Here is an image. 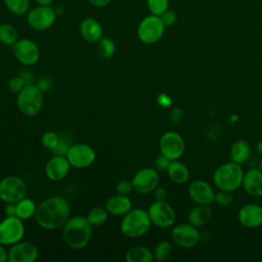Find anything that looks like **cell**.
<instances>
[{"label": "cell", "instance_id": "6da1fadb", "mask_svg": "<svg viewBox=\"0 0 262 262\" xmlns=\"http://www.w3.org/2000/svg\"><path fill=\"white\" fill-rule=\"evenodd\" d=\"M70 211L71 208L68 201L60 195H54L44 200L37 206L34 217L40 227L54 230L63 227L70 219Z\"/></svg>", "mask_w": 262, "mask_h": 262}, {"label": "cell", "instance_id": "7a4b0ae2", "mask_svg": "<svg viewBox=\"0 0 262 262\" xmlns=\"http://www.w3.org/2000/svg\"><path fill=\"white\" fill-rule=\"evenodd\" d=\"M92 235V225L84 216L70 217L62 227V237L68 247L75 250L85 248Z\"/></svg>", "mask_w": 262, "mask_h": 262}, {"label": "cell", "instance_id": "3957f363", "mask_svg": "<svg viewBox=\"0 0 262 262\" xmlns=\"http://www.w3.org/2000/svg\"><path fill=\"white\" fill-rule=\"evenodd\" d=\"M151 224L148 212L137 208L131 209L126 215H124L120 229L125 236L136 238L145 234L149 230Z\"/></svg>", "mask_w": 262, "mask_h": 262}, {"label": "cell", "instance_id": "277c9868", "mask_svg": "<svg viewBox=\"0 0 262 262\" xmlns=\"http://www.w3.org/2000/svg\"><path fill=\"white\" fill-rule=\"evenodd\" d=\"M244 174L245 172L239 164L229 162L215 170L213 181L219 189L234 191L242 186Z\"/></svg>", "mask_w": 262, "mask_h": 262}, {"label": "cell", "instance_id": "5b68a950", "mask_svg": "<svg viewBox=\"0 0 262 262\" xmlns=\"http://www.w3.org/2000/svg\"><path fill=\"white\" fill-rule=\"evenodd\" d=\"M44 103L43 91L33 84H27L16 96V105L19 112L28 117H34L40 113Z\"/></svg>", "mask_w": 262, "mask_h": 262}, {"label": "cell", "instance_id": "8992f818", "mask_svg": "<svg viewBox=\"0 0 262 262\" xmlns=\"http://www.w3.org/2000/svg\"><path fill=\"white\" fill-rule=\"evenodd\" d=\"M165 28L160 16L149 14L138 24L137 37L144 44H155L162 39Z\"/></svg>", "mask_w": 262, "mask_h": 262}, {"label": "cell", "instance_id": "52a82bcc", "mask_svg": "<svg viewBox=\"0 0 262 262\" xmlns=\"http://www.w3.org/2000/svg\"><path fill=\"white\" fill-rule=\"evenodd\" d=\"M27 184L18 176L9 175L0 181V200L6 204H16L27 194Z\"/></svg>", "mask_w": 262, "mask_h": 262}, {"label": "cell", "instance_id": "ba28073f", "mask_svg": "<svg viewBox=\"0 0 262 262\" xmlns=\"http://www.w3.org/2000/svg\"><path fill=\"white\" fill-rule=\"evenodd\" d=\"M56 20V12L52 6L36 5L27 13V23L35 31H46Z\"/></svg>", "mask_w": 262, "mask_h": 262}, {"label": "cell", "instance_id": "9c48e42d", "mask_svg": "<svg viewBox=\"0 0 262 262\" xmlns=\"http://www.w3.org/2000/svg\"><path fill=\"white\" fill-rule=\"evenodd\" d=\"M25 235L23 220L17 216L6 217L0 222V244L12 246L21 241Z\"/></svg>", "mask_w": 262, "mask_h": 262}, {"label": "cell", "instance_id": "30bf717a", "mask_svg": "<svg viewBox=\"0 0 262 262\" xmlns=\"http://www.w3.org/2000/svg\"><path fill=\"white\" fill-rule=\"evenodd\" d=\"M162 155L175 161L180 159L185 151V142L183 137L174 131H168L162 135L159 142Z\"/></svg>", "mask_w": 262, "mask_h": 262}, {"label": "cell", "instance_id": "8fae6325", "mask_svg": "<svg viewBox=\"0 0 262 262\" xmlns=\"http://www.w3.org/2000/svg\"><path fill=\"white\" fill-rule=\"evenodd\" d=\"M147 212L151 223L161 228L171 227L176 220L174 209L166 201H155Z\"/></svg>", "mask_w": 262, "mask_h": 262}, {"label": "cell", "instance_id": "7c38bea8", "mask_svg": "<svg viewBox=\"0 0 262 262\" xmlns=\"http://www.w3.org/2000/svg\"><path fill=\"white\" fill-rule=\"evenodd\" d=\"M66 157L72 167L84 169L94 163L96 154L94 148L90 145L85 143H76L70 146Z\"/></svg>", "mask_w": 262, "mask_h": 262}, {"label": "cell", "instance_id": "4fadbf2b", "mask_svg": "<svg viewBox=\"0 0 262 262\" xmlns=\"http://www.w3.org/2000/svg\"><path fill=\"white\" fill-rule=\"evenodd\" d=\"M13 54L20 63L33 66L40 58V49L35 41L29 38H21L13 45Z\"/></svg>", "mask_w": 262, "mask_h": 262}, {"label": "cell", "instance_id": "5bb4252c", "mask_svg": "<svg viewBox=\"0 0 262 262\" xmlns=\"http://www.w3.org/2000/svg\"><path fill=\"white\" fill-rule=\"evenodd\" d=\"M171 236L177 246L184 249L195 247L201 238L198 227L190 223H181L174 226L171 231Z\"/></svg>", "mask_w": 262, "mask_h": 262}, {"label": "cell", "instance_id": "9a60e30c", "mask_svg": "<svg viewBox=\"0 0 262 262\" xmlns=\"http://www.w3.org/2000/svg\"><path fill=\"white\" fill-rule=\"evenodd\" d=\"M131 181L135 191L139 193H148L159 186L160 175L154 168H142L134 174Z\"/></svg>", "mask_w": 262, "mask_h": 262}, {"label": "cell", "instance_id": "2e32d148", "mask_svg": "<svg viewBox=\"0 0 262 262\" xmlns=\"http://www.w3.org/2000/svg\"><path fill=\"white\" fill-rule=\"evenodd\" d=\"M39 256L38 248L30 242H17L8 251L9 262H34Z\"/></svg>", "mask_w": 262, "mask_h": 262}, {"label": "cell", "instance_id": "e0dca14e", "mask_svg": "<svg viewBox=\"0 0 262 262\" xmlns=\"http://www.w3.org/2000/svg\"><path fill=\"white\" fill-rule=\"evenodd\" d=\"M188 194L193 203L196 205L210 206L214 202L215 192L212 186L202 179L193 180L188 186Z\"/></svg>", "mask_w": 262, "mask_h": 262}, {"label": "cell", "instance_id": "ac0fdd59", "mask_svg": "<svg viewBox=\"0 0 262 262\" xmlns=\"http://www.w3.org/2000/svg\"><path fill=\"white\" fill-rule=\"evenodd\" d=\"M71 164L66 156L55 155L45 165V174L51 181L62 180L70 172Z\"/></svg>", "mask_w": 262, "mask_h": 262}, {"label": "cell", "instance_id": "d6986e66", "mask_svg": "<svg viewBox=\"0 0 262 262\" xmlns=\"http://www.w3.org/2000/svg\"><path fill=\"white\" fill-rule=\"evenodd\" d=\"M237 219L242 225L248 228H256L262 225V207L257 204H248L243 206L238 213Z\"/></svg>", "mask_w": 262, "mask_h": 262}, {"label": "cell", "instance_id": "ffe728a7", "mask_svg": "<svg viewBox=\"0 0 262 262\" xmlns=\"http://www.w3.org/2000/svg\"><path fill=\"white\" fill-rule=\"evenodd\" d=\"M242 186L249 195L262 196V172L258 168L249 169L244 174Z\"/></svg>", "mask_w": 262, "mask_h": 262}, {"label": "cell", "instance_id": "44dd1931", "mask_svg": "<svg viewBox=\"0 0 262 262\" xmlns=\"http://www.w3.org/2000/svg\"><path fill=\"white\" fill-rule=\"evenodd\" d=\"M80 34L85 41L97 43L103 37V29L97 19L86 17L80 24Z\"/></svg>", "mask_w": 262, "mask_h": 262}, {"label": "cell", "instance_id": "7402d4cb", "mask_svg": "<svg viewBox=\"0 0 262 262\" xmlns=\"http://www.w3.org/2000/svg\"><path fill=\"white\" fill-rule=\"evenodd\" d=\"M105 209L108 214L114 216H124L132 209L131 200L127 194H115L105 202Z\"/></svg>", "mask_w": 262, "mask_h": 262}, {"label": "cell", "instance_id": "603a6c76", "mask_svg": "<svg viewBox=\"0 0 262 262\" xmlns=\"http://www.w3.org/2000/svg\"><path fill=\"white\" fill-rule=\"evenodd\" d=\"M212 218V211L208 205H196L188 213V223L195 227L206 225Z\"/></svg>", "mask_w": 262, "mask_h": 262}, {"label": "cell", "instance_id": "cb8c5ba5", "mask_svg": "<svg viewBox=\"0 0 262 262\" xmlns=\"http://www.w3.org/2000/svg\"><path fill=\"white\" fill-rule=\"evenodd\" d=\"M167 173L170 180L176 184H183L189 179L188 167L182 162H179L178 160L171 162Z\"/></svg>", "mask_w": 262, "mask_h": 262}, {"label": "cell", "instance_id": "d4e9b609", "mask_svg": "<svg viewBox=\"0 0 262 262\" xmlns=\"http://www.w3.org/2000/svg\"><path fill=\"white\" fill-rule=\"evenodd\" d=\"M229 155L231 162L242 165L249 160L251 156V146L246 140H237L231 145Z\"/></svg>", "mask_w": 262, "mask_h": 262}, {"label": "cell", "instance_id": "484cf974", "mask_svg": "<svg viewBox=\"0 0 262 262\" xmlns=\"http://www.w3.org/2000/svg\"><path fill=\"white\" fill-rule=\"evenodd\" d=\"M125 260L127 262H151L154 260V255L146 247L138 246L127 251Z\"/></svg>", "mask_w": 262, "mask_h": 262}, {"label": "cell", "instance_id": "4316f807", "mask_svg": "<svg viewBox=\"0 0 262 262\" xmlns=\"http://www.w3.org/2000/svg\"><path fill=\"white\" fill-rule=\"evenodd\" d=\"M16 216L21 220H27L35 216L37 206L34 201L28 198H24L16 204Z\"/></svg>", "mask_w": 262, "mask_h": 262}, {"label": "cell", "instance_id": "83f0119b", "mask_svg": "<svg viewBox=\"0 0 262 262\" xmlns=\"http://www.w3.org/2000/svg\"><path fill=\"white\" fill-rule=\"evenodd\" d=\"M18 40V33L14 26L8 23L0 25V42L6 46H13Z\"/></svg>", "mask_w": 262, "mask_h": 262}, {"label": "cell", "instance_id": "f1b7e54d", "mask_svg": "<svg viewBox=\"0 0 262 262\" xmlns=\"http://www.w3.org/2000/svg\"><path fill=\"white\" fill-rule=\"evenodd\" d=\"M96 44L97 53L101 58L108 59L113 57V55L116 52V44L112 38L102 37Z\"/></svg>", "mask_w": 262, "mask_h": 262}, {"label": "cell", "instance_id": "f546056e", "mask_svg": "<svg viewBox=\"0 0 262 262\" xmlns=\"http://www.w3.org/2000/svg\"><path fill=\"white\" fill-rule=\"evenodd\" d=\"M6 9L17 16L25 15L30 10V0H3Z\"/></svg>", "mask_w": 262, "mask_h": 262}, {"label": "cell", "instance_id": "4dcf8cb0", "mask_svg": "<svg viewBox=\"0 0 262 262\" xmlns=\"http://www.w3.org/2000/svg\"><path fill=\"white\" fill-rule=\"evenodd\" d=\"M107 215L108 212L105 208L94 207L87 213L86 218L92 226H100L107 220Z\"/></svg>", "mask_w": 262, "mask_h": 262}, {"label": "cell", "instance_id": "1f68e13d", "mask_svg": "<svg viewBox=\"0 0 262 262\" xmlns=\"http://www.w3.org/2000/svg\"><path fill=\"white\" fill-rule=\"evenodd\" d=\"M173 248L169 242L162 241L158 243L154 249L152 255H154V260L158 262H163L168 260L172 256Z\"/></svg>", "mask_w": 262, "mask_h": 262}, {"label": "cell", "instance_id": "d6a6232c", "mask_svg": "<svg viewBox=\"0 0 262 262\" xmlns=\"http://www.w3.org/2000/svg\"><path fill=\"white\" fill-rule=\"evenodd\" d=\"M147 8L150 14L160 16L169 7V0H147Z\"/></svg>", "mask_w": 262, "mask_h": 262}, {"label": "cell", "instance_id": "836d02e7", "mask_svg": "<svg viewBox=\"0 0 262 262\" xmlns=\"http://www.w3.org/2000/svg\"><path fill=\"white\" fill-rule=\"evenodd\" d=\"M232 202H233L232 191L220 189L218 192L215 193L214 203H216L220 207H227V206L231 205Z\"/></svg>", "mask_w": 262, "mask_h": 262}, {"label": "cell", "instance_id": "e575fe53", "mask_svg": "<svg viewBox=\"0 0 262 262\" xmlns=\"http://www.w3.org/2000/svg\"><path fill=\"white\" fill-rule=\"evenodd\" d=\"M59 140H60L59 136L53 131H47L41 137L42 145L49 150H52L57 145Z\"/></svg>", "mask_w": 262, "mask_h": 262}, {"label": "cell", "instance_id": "d590c367", "mask_svg": "<svg viewBox=\"0 0 262 262\" xmlns=\"http://www.w3.org/2000/svg\"><path fill=\"white\" fill-rule=\"evenodd\" d=\"M26 81L23 77H13L9 79L8 81V90L13 93H18L25 86H26Z\"/></svg>", "mask_w": 262, "mask_h": 262}, {"label": "cell", "instance_id": "8d00e7d4", "mask_svg": "<svg viewBox=\"0 0 262 262\" xmlns=\"http://www.w3.org/2000/svg\"><path fill=\"white\" fill-rule=\"evenodd\" d=\"M160 18H161V20H162V23L164 24L165 27H171L176 23L177 14H176L175 11L167 9L165 12H163L160 15Z\"/></svg>", "mask_w": 262, "mask_h": 262}, {"label": "cell", "instance_id": "74e56055", "mask_svg": "<svg viewBox=\"0 0 262 262\" xmlns=\"http://www.w3.org/2000/svg\"><path fill=\"white\" fill-rule=\"evenodd\" d=\"M116 190L118 191V193H121V194H128V193H130L133 190L132 181L121 180L120 182L117 183Z\"/></svg>", "mask_w": 262, "mask_h": 262}, {"label": "cell", "instance_id": "f35d334b", "mask_svg": "<svg viewBox=\"0 0 262 262\" xmlns=\"http://www.w3.org/2000/svg\"><path fill=\"white\" fill-rule=\"evenodd\" d=\"M171 160L168 159L167 157H165L164 155H160L157 159H156V162H155V166L157 168V170H160V171H167L170 164H171Z\"/></svg>", "mask_w": 262, "mask_h": 262}, {"label": "cell", "instance_id": "ab89813d", "mask_svg": "<svg viewBox=\"0 0 262 262\" xmlns=\"http://www.w3.org/2000/svg\"><path fill=\"white\" fill-rule=\"evenodd\" d=\"M71 145L67 144L64 141L62 140H59V142L57 143V145L51 150L52 152H54L55 155H60V156H66L69 148H70Z\"/></svg>", "mask_w": 262, "mask_h": 262}, {"label": "cell", "instance_id": "60d3db41", "mask_svg": "<svg viewBox=\"0 0 262 262\" xmlns=\"http://www.w3.org/2000/svg\"><path fill=\"white\" fill-rule=\"evenodd\" d=\"M167 189L162 186H157L154 190V195L156 201H166L167 199Z\"/></svg>", "mask_w": 262, "mask_h": 262}, {"label": "cell", "instance_id": "b9f144b4", "mask_svg": "<svg viewBox=\"0 0 262 262\" xmlns=\"http://www.w3.org/2000/svg\"><path fill=\"white\" fill-rule=\"evenodd\" d=\"M158 103H159L161 106H163V107H168V106L171 105L172 99H171V97L168 96L167 94L162 93V94H160L159 97H158Z\"/></svg>", "mask_w": 262, "mask_h": 262}, {"label": "cell", "instance_id": "7bdbcfd3", "mask_svg": "<svg viewBox=\"0 0 262 262\" xmlns=\"http://www.w3.org/2000/svg\"><path fill=\"white\" fill-rule=\"evenodd\" d=\"M51 81L49 80V79H47V78H41V79H39V81H38V84H37V86L44 92V91H48L49 89H50V87H51Z\"/></svg>", "mask_w": 262, "mask_h": 262}, {"label": "cell", "instance_id": "ee69618b", "mask_svg": "<svg viewBox=\"0 0 262 262\" xmlns=\"http://www.w3.org/2000/svg\"><path fill=\"white\" fill-rule=\"evenodd\" d=\"M181 117H182V110L180 108H174L172 112H171V115H170V120L173 124H177L180 120H181Z\"/></svg>", "mask_w": 262, "mask_h": 262}, {"label": "cell", "instance_id": "f6af8a7d", "mask_svg": "<svg viewBox=\"0 0 262 262\" xmlns=\"http://www.w3.org/2000/svg\"><path fill=\"white\" fill-rule=\"evenodd\" d=\"M91 6L96 8H103L107 6L112 0H86Z\"/></svg>", "mask_w": 262, "mask_h": 262}, {"label": "cell", "instance_id": "bcb514c9", "mask_svg": "<svg viewBox=\"0 0 262 262\" xmlns=\"http://www.w3.org/2000/svg\"><path fill=\"white\" fill-rule=\"evenodd\" d=\"M4 213L6 217H11V216H16V205L15 204H7L4 207Z\"/></svg>", "mask_w": 262, "mask_h": 262}, {"label": "cell", "instance_id": "7dc6e473", "mask_svg": "<svg viewBox=\"0 0 262 262\" xmlns=\"http://www.w3.org/2000/svg\"><path fill=\"white\" fill-rule=\"evenodd\" d=\"M8 261V252L5 249L4 245L0 244V262H7Z\"/></svg>", "mask_w": 262, "mask_h": 262}, {"label": "cell", "instance_id": "c3c4849f", "mask_svg": "<svg viewBox=\"0 0 262 262\" xmlns=\"http://www.w3.org/2000/svg\"><path fill=\"white\" fill-rule=\"evenodd\" d=\"M37 5L41 6H52L53 0H34Z\"/></svg>", "mask_w": 262, "mask_h": 262}, {"label": "cell", "instance_id": "681fc988", "mask_svg": "<svg viewBox=\"0 0 262 262\" xmlns=\"http://www.w3.org/2000/svg\"><path fill=\"white\" fill-rule=\"evenodd\" d=\"M256 149H257L258 154L262 156V140H260V141L257 143V145H256Z\"/></svg>", "mask_w": 262, "mask_h": 262}, {"label": "cell", "instance_id": "f907efd6", "mask_svg": "<svg viewBox=\"0 0 262 262\" xmlns=\"http://www.w3.org/2000/svg\"><path fill=\"white\" fill-rule=\"evenodd\" d=\"M258 169L262 172V158H261L260 161H259V167H258Z\"/></svg>", "mask_w": 262, "mask_h": 262}]
</instances>
